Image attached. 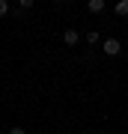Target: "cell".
Instances as JSON below:
<instances>
[{
	"label": "cell",
	"instance_id": "obj_2",
	"mask_svg": "<svg viewBox=\"0 0 128 134\" xmlns=\"http://www.w3.org/2000/svg\"><path fill=\"white\" fill-rule=\"evenodd\" d=\"M63 42H66V45H71V48H75V45L81 42V33H77V30H66V33H63Z\"/></svg>",
	"mask_w": 128,
	"mask_h": 134
},
{
	"label": "cell",
	"instance_id": "obj_8",
	"mask_svg": "<svg viewBox=\"0 0 128 134\" xmlns=\"http://www.w3.org/2000/svg\"><path fill=\"white\" fill-rule=\"evenodd\" d=\"M9 12V3H6V0H0V15H6Z\"/></svg>",
	"mask_w": 128,
	"mask_h": 134
},
{
	"label": "cell",
	"instance_id": "obj_3",
	"mask_svg": "<svg viewBox=\"0 0 128 134\" xmlns=\"http://www.w3.org/2000/svg\"><path fill=\"white\" fill-rule=\"evenodd\" d=\"M86 9H90L92 15H95V12H104V0H90V3H86Z\"/></svg>",
	"mask_w": 128,
	"mask_h": 134
},
{
	"label": "cell",
	"instance_id": "obj_1",
	"mask_svg": "<svg viewBox=\"0 0 128 134\" xmlns=\"http://www.w3.org/2000/svg\"><path fill=\"white\" fill-rule=\"evenodd\" d=\"M101 51H104L107 57H119V54H122V45H119V39H104V42H101Z\"/></svg>",
	"mask_w": 128,
	"mask_h": 134
},
{
	"label": "cell",
	"instance_id": "obj_4",
	"mask_svg": "<svg viewBox=\"0 0 128 134\" xmlns=\"http://www.w3.org/2000/svg\"><path fill=\"white\" fill-rule=\"evenodd\" d=\"M86 42H90V45H98L101 42V33H98V30H90V33H86Z\"/></svg>",
	"mask_w": 128,
	"mask_h": 134
},
{
	"label": "cell",
	"instance_id": "obj_5",
	"mask_svg": "<svg viewBox=\"0 0 128 134\" xmlns=\"http://www.w3.org/2000/svg\"><path fill=\"white\" fill-rule=\"evenodd\" d=\"M113 9H116V15H128V0H119Z\"/></svg>",
	"mask_w": 128,
	"mask_h": 134
},
{
	"label": "cell",
	"instance_id": "obj_6",
	"mask_svg": "<svg viewBox=\"0 0 128 134\" xmlns=\"http://www.w3.org/2000/svg\"><path fill=\"white\" fill-rule=\"evenodd\" d=\"M18 9H21V12H27V9H33V0H18Z\"/></svg>",
	"mask_w": 128,
	"mask_h": 134
},
{
	"label": "cell",
	"instance_id": "obj_7",
	"mask_svg": "<svg viewBox=\"0 0 128 134\" xmlns=\"http://www.w3.org/2000/svg\"><path fill=\"white\" fill-rule=\"evenodd\" d=\"M9 134H27V128H21V125H15V128H9Z\"/></svg>",
	"mask_w": 128,
	"mask_h": 134
}]
</instances>
